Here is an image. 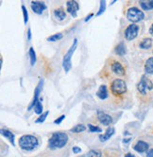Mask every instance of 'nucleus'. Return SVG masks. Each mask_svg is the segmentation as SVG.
Masks as SVG:
<instances>
[{
	"mask_svg": "<svg viewBox=\"0 0 153 157\" xmlns=\"http://www.w3.org/2000/svg\"><path fill=\"white\" fill-rule=\"evenodd\" d=\"M68 142V136L62 132H53L51 137L48 140V148L50 150H58L62 149L64 146H66Z\"/></svg>",
	"mask_w": 153,
	"mask_h": 157,
	"instance_id": "obj_1",
	"label": "nucleus"
},
{
	"mask_svg": "<svg viewBox=\"0 0 153 157\" xmlns=\"http://www.w3.org/2000/svg\"><path fill=\"white\" fill-rule=\"evenodd\" d=\"M18 143H19L20 148L26 151H34L39 146L38 138L34 136H31V134H25V136H22L19 138Z\"/></svg>",
	"mask_w": 153,
	"mask_h": 157,
	"instance_id": "obj_2",
	"label": "nucleus"
},
{
	"mask_svg": "<svg viewBox=\"0 0 153 157\" xmlns=\"http://www.w3.org/2000/svg\"><path fill=\"white\" fill-rule=\"evenodd\" d=\"M76 47H78V39L75 38L71 48L68 49L66 54L64 55L63 60H62V67H63L65 73H68L72 68V61H71V59H72V56H73Z\"/></svg>",
	"mask_w": 153,
	"mask_h": 157,
	"instance_id": "obj_3",
	"label": "nucleus"
},
{
	"mask_svg": "<svg viewBox=\"0 0 153 157\" xmlns=\"http://www.w3.org/2000/svg\"><path fill=\"white\" fill-rule=\"evenodd\" d=\"M128 90L127 83L121 78H115L111 83V91L114 96H121Z\"/></svg>",
	"mask_w": 153,
	"mask_h": 157,
	"instance_id": "obj_4",
	"label": "nucleus"
},
{
	"mask_svg": "<svg viewBox=\"0 0 153 157\" xmlns=\"http://www.w3.org/2000/svg\"><path fill=\"white\" fill-rule=\"evenodd\" d=\"M144 18H145V13H143V10H141L140 9L136 7H132L128 10L127 19L132 22V24L138 23V22L142 21Z\"/></svg>",
	"mask_w": 153,
	"mask_h": 157,
	"instance_id": "obj_5",
	"label": "nucleus"
},
{
	"mask_svg": "<svg viewBox=\"0 0 153 157\" xmlns=\"http://www.w3.org/2000/svg\"><path fill=\"white\" fill-rule=\"evenodd\" d=\"M137 89H138L139 93L145 95L147 90L150 91V90H152V89H153V83H152V82L149 80L148 78H147L144 75V76H142L140 82L137 84Z\"/></svg>",
	"mask_w": 153,
	"mask_h": 157,
	"instance_id": "obj_6",
	"label": "nucleus"
},
{
	"mask_svg": "<svg viewBox=\"0 0 153 157\" xmlns=\"http://www.w3.org/2000/svg\"><path fill=\"white\" fill-rule=\"evenodd\" d=\"M139 32V27L136 24H130L127 27L125 30V38L128 41H132L138 36Z\"/></svg>",
	"mask_w": 153,
	"mask_h": 157,
	"instance_id": "obj_7",
	"label": "nucleus"
},
{
	"mask_svg": "<svg viewBox=\"0 0 153 157\" xmlns=\"http://www.w3.org/2000/svg\"><path fill=\"white\" fill-rule=\"evenodd\" d=\"M43 78H41V80L39 81L36 88H35V91H34V98H33V100H32V102L30 103V105L28 106V110H31L32 108H34L35 104L40 100V94L43 90Z\"/></svg>",
	"mask_w": 153,
	"mask_h": 157,
	"instance_id": "obj_8",
	"label": "nucleus"
},
{
	"mask_svg": "<svg viewBox=\"0 0 153 157\" xmlns=\"http://www.w3.org/2000/svg\"><path fill=\"white\" fill-rule=\"evenodd\" d=\"M97 119L104 126H110L113 123V117L103 111H97Z\"/></svg>",
	"mask_w": 153,
	"mask_h": 157,
	"instance_id": "obj_9",
	"label": "nucleus"
},
{
	"mask_svg": "<svg viewBox=\"0 0 153 157\" xmlns=\"http://www.w3.org/2000/svg\"><path fill=\"white\" fill-rule=\"evenodd\" d=\"M80 10V5L78 3V1H75V0H73V1H67L66 2V10L67 13L71 14L72 17L76 18V13H78Z\"/></svg>",
	"mask_w": 153,
	"mask_h": 157,
	"instance_id": "obj_10",
	"label": "nucleus"
},
{
	"mask_svg": "<svg viewBox=\"0 0 153 157\" xmlns=\"http://www.w3.org/2000/svg\"><path fill=\"white\" fill-rule=\"evenodd\" d=\"M30 7H31L32 12L39 15L43 14V13L47 10V5L41 1H31Z\"/></svg>",
	"mask_w": 153,
	"mask_h": 157,
	"instance_id": "obj_11",
	"label": "nucleus"
},
{
	"mask_svg": "<svg viewBox=\"0 0 153 157\" xmlns=\"http://www.w3.org/2000/svg\"><path fill=\"white\" fill-rule=\"evenodd\" d=\"M133 150L139 153H143V152H147L149 150V145L148 143L143 141V140H139L137 141V143L133 146Z\"/></svg>",
	"mask_w": 153,
	"mask_h": 157,
	"instance_id": "obj_12",
	"label": "nucleus"
},
{
	"mask_svg": "<svg viewBox=\"0 0 153 157\" xmlns=\"http://www.w3.org/2000/svg\"><path fill=\"white\" fill-rule=\"evenodd\" d=\"M112 70L115 75L119 77H122L126 74V70L124 68V66L119 62H114L112 63Z\"/></svg>",
	"mask_w": 153,
	"mask_h": 157,
	"instance_id": "obj_13",
	"label": "nucleus"
},
{
	"mask_svg": "<svg viewBox=\"0 0 153 157\" xmlns=\"http://www.w3.org/2000/svg\"><path fill=\"white\" fill-rule=\"evenodd\" d=\"M115 132V129L114 127H109L106 131H105V133L103 134H100L98 138H99V141L100 142H106L110 139Z\"/></svg>",
	"mask_w": 153,
	"mask_h": 157,
	"instance_id": "obj_14",
	"label": "nucleus"
},
{
	"mask_svg": "<svg viewBox=\"0 0 153 157\" xmlns=\"http://www.w3.org/2000/svg\"><path fill=\"white\" fill-rule=\"evenodd\" d=\"M96 96L99 98L101 100H105L109 98V94H108V89L106 85H100V87L98 88V90L96 92Z\"/></svg>",
	"mask_w": 153,
	"mask_h": 157,
	"instance_id": "obj_15",
	"label": "nucleus"
},
{
	"mask_svg": "<svg viewBox=\"0 0 153 157\" xmlns=\"http://www.w3.org/2000/svg\"><path fill=\"white\" fill-rule=\"evenodd\" d=\"M1 134H2V136H3L5 138H7L10 143H12L13 146H15V141H14L15 136H14V134H13L12 132L9 131V130L2 129V130H1Z\"/></svg>",
	"mask_w": 153,
	"mask_h": 157,
	"instance_id": "obj_16",
	"label": "nucleus"
},
{
	"mask_svg": "<svg viewBox=\"0 0 153 157\" xmlns=\"http://www.w3.org/2000/svg\"><path fill=\"white\" fill-rule=\"evenodd\" d=\"M53 14H54V17H55L58 21H62L66 18V13H65L62 8L54 10Z\"/></svg>",
	"mask_w": 153,
	"mask_h": 157,
	"instance_id": "obj_17",
	"label": "nucleus"
},
{
	"mask_svg": "<svg viewBox=\"0 0 153 157\" xmlns=\"http://www.w3.org/2000/svg\"><path fill=\"white\" fill-rule=\"evenodd\" d=\"M153 41L151 38H144L139 44V47L142 49H149L152 47Z\"/></svg>",
	"mask_w": 153,
	"mask_h": 157,
	"instance_id": "obj_18",
	"label": "nucleus"
},
{
	"mask_svg": "<svg viewBox=\"0 0 153 157\" xmlns=\"http://www.w3.org/2000/svg\"><path fill=\"white\" fill-rule=\"evenodd\" d=\"M114 52L116 55L118 56H124L127 52V49H126V47H125V44L123 42L119 43L117 46L115 47L114 48Z\"/></svg>",
	"mask_w": 153,
	"mask_h": 157,
	"instance_id": "obj_19",
	"label": "nucleus"
},
{
	"mask_svg": "<svg viewBox=\"0 0 153 157\" xmlns=\"http://www.w3.org/2000/svg\"><path fill=\"white\" fill-rule=\"evenodd\" d=\"M145 72L148 75H153V57L147 60L145 63Z\"/></svg>",
	"mask_w": 153,
	"mask_h": 157,
	"instance_id": "obj_20",
	"label": "nucleus"
},
{
	"mask_svg": "<svg viewBox=\"0 0 153 157\" xmlns=\"http://www.w3.org/2000/svg\"><path fill=\"white\" fill-rule=\"evenodd\" d=\"M28 56H29L30 65L31 66H34L35 63H36L37 58H36V52H35V50H34L33 48H29V50H28Z\"/></svg>",
	"mask_w": 153,
	"mask_h": 157,
	"instance_id": "obj_21",
	"label": "nucleus"
},
{
	"mask_svg": "<svg viewBox=\"0 0 153 157\" xmlns=\"http://www.w3.org/2000/svg\"><path fill=\"white\" fill-rule=\"evenodd\" d=\"M139 4L144 10H153V0H150V1H140Z\"/></svg>",
	"mask_w": 153,
	"mask_h": 157,
	"instance_id": "obj_22",
	"label": "nucleus"
},
{
	"mask_svg": "<svg viewBox=\"0 0 153 157\" xmlns=\"http://www.w3.org/2000/svg\"><path fill=\"white\" fill-rule=\"evenodd\" d=\"M102 152L98 150H91L87 153H85L82 157H101Z\"/></svg>",
	"mask_w": 153,
	"mask_h": 157,
	"instance_id": "obj_23",
	"label": "nucleus"
},
{
	"mask_svg": "<svg viewBox=\"0 0 153 157\" xmlns=\"http://www.w3.org/2000/svg\"><path fill=\"white\" fill-rule=\"evenodd\" d=\"M42 101H43V98H40V100H39V101L34 106V112H35V114L36 115H39V116H41L43 114V107Z\"/></svg>",
	"mask_w": 153,
	"mask_h": 157,
	"instance_id": "obj_24",
	"label": "nucleus"
},
{
	"mask_svg": "<svg viewBox=\"0 0 153 157\" xmlns=\"http://www.w3.org/2000/svg\"><path fill=\"white\" fill-rule=\"evenodd\" d=\"M86 130V127L85 125L83 124H78V125H76L75 127H73L71 129V132H74V133H80V132H82Z\"/></svg>",
	"mask_w": 153,
	"mask_h": 157,
	"instance_id": "obj_25",
	"label": "nucleus"
},
{
	"mask_svg": "<svg viewBox=\"0 0 153 157\" xmlns=\"http://www.w3.org/2000/svg\"><path fill=\"white\" fill-rule=\"evenodd\" d=\"M49 115V111H46L45 113H43L41 116H39V117L35 120V123H38V124H41V123H43L46 121L47 116Z\"/></svg>",
	"mask_w": 153,
	"mask_h": 157,
	"instance_id": "obj_26",
	"label": "nucleus"
},
{
	"mask_svg": "<svg viewBox=\"0 0 153 157\" xmlns=\"http://www.w3.org/2000/svg\"><path fill=\"white\" fill-rule=\"evenodd\" d=\"M99 2H100V7H99V10H98L97 13L95 14V16H100L101 14L104 13V12L106 10V6H107V4H106V1H105V0H101V1H99Z\"/></svg>",
	"mask_w": 153,
	"mask_h": 157,
	"instance_id": "obj_27",
	"label": "nucleus"
},
{
	"mask_svg": "<svg viewBox=\"0 0 153 157\" xmlns=\"http://www.w3.org/2000/svg\"><path fill=\"white\" fill-rule=\"evenodd\" d=\"M62 37H63V34H62V33H61V32H59V33H56V34L51 35L50 37H48L47 41L48 42H57V41L62 39Z\"/></svg>",
	"mask_w": 153,
	"mask_h": 157,
	"instance_id": "obj_28",
	"label": "nucleus"
},
{
	"mask_svg": "<svg viewBox=\"0 0 153 157\" xmlns=\"http://www.w3.org/2000/svg\"><path fill=\"white\" fill-rule=\"evenodd\" d=\"M22 12H23V17H24V23L25 25L28 24V10L26 8L25 5H22Z\"/></svg>",
	"mask_w": 153,
	"mask_h": 157,
	"instance_id": "obj_29",
	"label": "nucleus"
},
{
	"mask_svg": "<svg viewBox=\"0 0 153 157\" xmlns=\"http://www.w3.org/2000/svg\"><path fill=\"white\" fill-rule=\"evenodd\" d=\"M88 128H89V131L91 132H101L102 130L99 128V127H97V126H94L92 124H88Z\"/></svg>",
	"mask_w": 153,
	"mask_h": 157,
	"instance_id": "obj_30",
	"label": "nucleus"
},
{
	"mask_svg": "<svg viewBox=\"0 0 153 157\" xmlns=\"http://www.w3.org/2000/svg\"><path fill=\"white\" fill-rule=\"evenodd\" d=\"M65 118V115H62L61 117H59L57 119H55V121H54V123L55 124H57V125H59V124H61V123L63 121V119Z\"/></svg>",
	"mask_w": 153,
	"mask_h": 157,
	"instance_id": "obj_31",
	"label": "nucleus"
},
{
	"mask_svg": "<svg viewBox=\"0 0 153 157\" xmlns=\"http://www.w3.org/2000/svg\"><path fill=\"white\" fill-rule=\"evenodd\" d=\"M72 151H73V153L78 154V153L81 152V149L80 147H78V146H75V147H73V149H72Z\"/></svg>",
	"mask_w": 153,
	"mask_h": 157,
	"instance_id": "obj_32",
	"label": "nucleus"
},
{
	"mask_svg": "<svg viewBox=\"0 0 153 157\" xmlns=\"http://www.w3.org/2000/svg\"><path fill=\"white\" fill-rule=\"evenodd\" d=\"M93 16H94V13H90L89 15H87V17L84 19V22H85V23H87V22H88V21H89Z\"/></svg>",
	"mask_w": 153,
	"mask_h": 157,
	"instance_id": "obj_33",
	"label": "nucleus"
},
{
	"mask_svg": "<svg viewBox=\"0 0 153 157\" xmlns=\"http://www.w3.org/2000/svg\"><path fill=\"white\" fill-rule=\"evenodd\" d=\"M147 157H153V149H150L147 152Z\"/></svg>",
	"mask_w": 153,
	"mask_h": 157,
	"instance_id": "obj_34",
	"label": "nucleus"
},
{
	"mask_svg": "<svg viewBox=\"0 0 153 157\" xmlns=\"http://www.w3.org/2000/svg\"><path fill=\"white\" fill-rule=\"evenodd\" d=\"M28 41L31 40V29H28Z\"/></svg>",
	"mask_w": 153,
	"mask_h": 157,
	"instance_id": "obj_35",
	"label": "nucleus"
},
{
	"mask_svg": "<svg viewBox=\"0 0 153 157\" xmlns=\"http://www.w3.org/2000/svg\"><path fill=\"white\" fill-rule=\"evenodd\" d=\"M125 157H136V156H135L134 154H132V153H130V152H128V153H126Z\"/></svg>",
	"mask_w": 153,
	"mask_h": 157,
	"instance_id": "obj_36",
	"label": "nucleus"
},
{
	"mask_svg": "<svg viewBox=\"0 0 153 157\" xmlns=\"http://www.w3.org/2000/svg\"><path fill=\"white\" fill-rule=\"evenodd\" d=\"M149 33H150V35H151V36H153V23H152V25H151L150 28H149Z\"/></svg>",
	"mask_w": 153,
	"mask_h": 157,
	"instance_id": "obj_37",
	"label": "nucleus"
},
{
	"mask_svg": "<svg viewBox=\"0 0 153 157\" xmlns=\"http://www.w3.org/2000/svg\"><path fill=\"white\" fill-rule=\"evenodd\" d=\"M130 141V138H128V139H124L123 140V143L125 144V143H128V142H129Z\"/></svg>",
	"mask_w": 153,
	"mask_h": 157,
	"instance_id": "obj_38",
	"label": "nucleus"
},
{
	"mask_svg": "<svg viewBox=\"0 0 153 157\" xmlns=\"http://www.w3.org/2000/svg\"><path fill=\"white\" fill-rule=\"evenodd\" d=\"M152 52H153V51H152Z\"/></svg>",
	"mask_w": 153,
	"mask_h": 157,
	"instance_id": "obj_39",
	"label": "nucleus"
}]
</instances>
